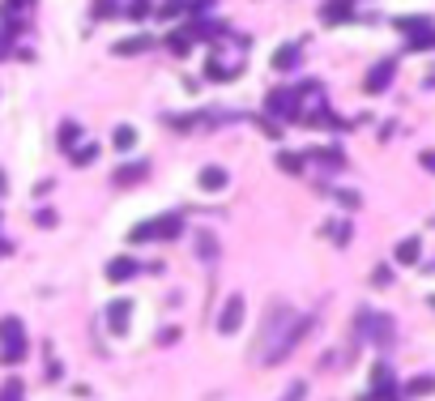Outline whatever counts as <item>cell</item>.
Here are the masks:
<instances>
[{
    "label": "cell",
    "instance_id": "6da1fadb",
    "mask_svg": "<svg viewBox=\"0 0 435 401\" xmlns=\"http://www.w3.org/2000/svg\"><path fill=\"white\" fill-rule=\"evenodd\" d=\"M312 329V316H295L286 304H273L265 312V324H261V342H256V359L261 363H281L299 346V337Z\"/></svg>",
    "mask_w": 435,
    "mask_h": 401
},
{
    "label": "cell",
    "instance_id": "7a4b0ae2",
    "mask_svg": "<svg viewBox=\"0 0 435 401\" xmlns=\"http://www.w3.org/2000/svg\"><path fill=\"white\" fill-rule=\"evenodd\" d=\"M358 337H367L380 350H389L397 342V324H393V316H384V312H363V316H358Z\"/></svg>",
    "mask_w": 435,
    "mask_h": 401
},
{
    "label": "cell",
    "instance_id": "3957f363",
    "mask_svg": "<svg viewBox=\"0 0 435 401\" xmlns=\"http://www.w3.org/2000/svg\"><path fill=\"white\" fill-rule=\"evenodd\" d=\"M179 214H171V218H149V222H137L133 231H128V239L133 243H145V239H175L179 235Z\"/></svg>",
    "mask_w": 435,
    "mask_h": 401
},
{
    "label": "cell",
    "instance_id": "277c9868",
    "mask_svg": "<svg viewBox=\"0 0 435 401\" xmlns=\"http://www.w3.org/2000/svg\"><path fill=\"white\" fill-rule=\"evenodd\" d=\"M0 346H5V363H21V359H26L21 320H13V316H5V320H0Z\"/></svg>",
    "mask_w": 435,
    "mask_h": 401
},
{
    "label": "cell",
    "instance_id": "5b68a950",
    "mask_svg": "<svg viewBox=\"0 0 435 401\" xmlns=\"http://www.w3.org/2000/svg\"><path fill=\"white\" fill-rule=\"evenodd\" d=\"M239 324H243V299L235 295V299H226V308H222V316H218V333H235L239 329Z\"/></svg>",
    "mask_w": 435,
    "mask_h": 401
},
{
    "label": "cell",
    "instance_id": "8992f818",
    "mask_svg": "<svg viewBox=\"0 0 435 401\" xmlns=\"http://www.w3.org/2000/svg\"><path fill=\"white\" fill-rule=\"evenodd\" d=\"M393 73H397V60H380L371 73H367V90L371 94H380V90H389V82H393Z\"/></svg>",
    "mask_w": 435,
    "mask_h": 401
},
{
    "label": "cell",
    "instance_id": "52a82bcc",
    "mask_svg": "<svg viewBox=\"0 0 435 401\" xmlns=\"http://www.w3.org/2000/svg\"><path fill=\"white\" fill-rule=\"evenodd\" d=\"M128 316H133V304H128V299H115V304L107 308V329L111 333H124L128 329Z\"/></svg>",
    "mask_w": 435,
    "mask_h": 401
},
{
    "label": "cell",
    "instance_id": "ba28073f",
    "mask_svg": "<svg viewBox=\"0 0 435 401\" xmlns=\"http://www.w3.org/2000/svg\"><path fill=\"white\" fill-rule=\"evenodd\" d=\"M137 269H141V265H137L133 257H115V261L107 265V278H111V282H128V278H133Z\"/></svg>",
    "mask_w": 435,
    "mask_h": 401
},
{
    "label": "cell",
    "instance_id": "9c48e42d",
    "mask_svg": "<svg viewBox=\"0 0 435 401\" xmlns=\"http://www.w3.org/2000/svg\"><path fill=\"white\" fill-rule=\"evenodd\" d=\"M418 257H423L418 235H409V239H401V243H397V265H418Z\"/></svg>",
    "mask_w": 435,
    "mask_h": 401
},
{
    "label": "cell",
    "instance_id": "30bf717a",
    "mask_svg": "<svg viewBox=\"0 0 435 401\" xmlns=\"http://www.w3.org/2000/svg\"><path fill=\"white\" fill-rule=\"evenodd\" d=\"M201 188H205V192L226 188V171H222V167H205V171H201Z\"/></svg>",
    "mask_w": 435,
    "mask_h": 401
},
{
    "label": "cell",
    "instance_id": "8fae6325",
    "mask_svg": "<svg viewBox=\"0 0 435 401\" xmlns=\"http://www.w3.org/2000/svg\"><path fill=\"white\" fill-rule=\"evenodd\" d=\"M427 393H435V375H414L405 384V397H427Z\"/></svg>",
    "mask_w": 435,
    "mask_h": 401
},
{
    "label": "cell",
    "instance_id": "7c38bea8",
    "mask_svg": "<svg viewBox=\"0 0 435 401\" xmlns=\"http://www.w3.org/2000/svg\"><path fill=\"white\" fill-rule=\"evenodd\" d=\"M295 60H299V47H295V43H286V47H277L273 68H281V73H286V68H295Z\"/></svg>",
    "mask_w": 435,
    "mask_h": 401
},
{
    "label": "cell",
    "instance_id": "4fadbf2b",
    "mask_svg": "<svg viewBox=\"0 0 435 401\" xmlns=\"http://www.w3.org/2000/svg\"><path fill=\"white\" fill-rule=\"evenodd\" d=\"M145 180V162H128L124 171H115V184H137Z\"/></svg>",
    "mask_w": 435,
    "mask_h": 401
},
{
    "label": "cell",
    "instance_id": "5bb4252c",
    "mask_svg": "<svg viewBox=\"0 0 435 401\" xmlns=\"http://www.w3.org/2000/svg\"><path fill=\"white\" fill-rule=\"evenodd\" d=\"M269 107H273L277 115H295V103H290L286 90H273V94H269Z\"/></svg>",
    "mask_w": 435,
    "mask_h": 401
},
{
    "label": "cell",
    "instance_id": "9a60e30c",
    "mask_svg": "<svg viewBox=\"0 0 435 401\" xmlns=\"http://www.w3.org/2000/svg\"><path fill=\"white\" fill-rule=\"evenodd\" d=\"M324 235H328L333 243H337V248H346V243H350V222H328Z\"/></svg>",
    "mask_w": 435,
    "mask_h": 401
},
{
    "label": "cell",
    "instance_id": "2e32d148",
    "mask_svg": "<svg viewBox=\"0 0 435 401\" xmlns=\"http://www.w3.org/2000/svg\"><path fill=\"white\" fill-rule=\"evenodd\" d=\"M235 73H239V64L230 68V64H222V60H210V77H218V82H230Z\"/></svg>",
    "mask_w": 435,
    "mask_h": 401
},
{
    "label": "cell",
    "instance_id": "e0dca14e",
    "mask_svg": "<svg viewBox=\"0 0 435 401\" xmlns=\"http://www.w3.org/2000/svg\"><path fill=\"white\" fill-rule=\"evenodd\" d=\"M77 137H82V129H77L73 120H68V124H60V145H64V149H73V145H77Z\"/></svg>",
    "mask_w": 435,
    "mask_h": 401
},
{
    "label": "cell",
    "instance_id": "ac0fdd59",
    "mask_svg": "<svg viewBox=\"0 0 435 401\" xmlns=\"http://www.w3.org/2000/svg\"><path fill=\"white\" fill-rule=\"evenodd\" d=\"M196 257H205V261H214V257H218L214 235H201V239H196Z\"/></svg>",
    "mask_w": 435,
    "mask_h": 401
},
{
    "label": "cell",
    "instance_id": "d6986e66",
    "mask_svg": "<svg viewBox=\"0 0 435 401\" xmlns=\"http://www.w3.org/2000/svg\"><path fill=\"white\" fill-rule=\"evenodd\" d=\"M409 47H414V52H423V47H435V30H418V35H409Z\"/></svg>",
    "mask_w": 435,
    "mask_h": 401
},
{
    "label": "cell",
    "instance_id": "ffe728a7",
    "mask_svg": "<svg viewBox=\"0 0 435 401\" xmlns=\"http://www.w3.org/2000/svg\"><path fill=\"white\" fill-rule=\"evenodd\" d=\"M145 47H149V39H124V43H115V52L128 56V52H145Z\"/></svg>",
    "mask_w": 435,
    "mask_h": 401
},
{
    "label": "cell",
    "instance_id": "44dd1931",
    "mask_svg": "<svg viewBox=\"0 0 435 401\" xmlns=\"http://www.w3.org/2000/svg\"><path fill=\"white\" fill-rule=\"evenodd\" d=\"M337 205H342V209H358V205H363V196L350 192V188H342V192H337Z\"/></svg>",
    "mask_w": 435,
    "mask_h": 401
},
{
    "label": "cell",
    "instance_id": "7402d4cb",
    "mask_svg": "<svg viewBox=\"0 0 435 401\" xmlns=\"http://www.w3.org/2000/svg\"><path fill=\"white\" fill-rule=\"evenodd\" d=\"M281 401H307V380H295L286 393H281Z\"/></svg>",
    "mask_w": 435,
    "mask_h": 401
},
{
    "label": "cell",
    "instance_id": "603a6c76",
    "mask_svg": "<svg viewBox=\"0 0 435 401\" xmlns=\"http://www.w3.org/2000/svg\"><path fill=\"white\" fill-rule=\"evenodd\" d=\"M133 141H137V133L128 129V124H120V129H115V145H120V149H128Z\"/></svg>",
    "mask_w": 435,
    "mask_h": 401
},
{
    "label": "cell",
    "instance_id": "cb8c5ba5",
    "mask_svg": "<svg viewBox=\"0 0 435 401\" xmlns=\"http://www.w3.org/2000/svg\"><path fill=\"white\" fill-rule=\"evenodd\" d=\"M281 171H290V175H299V171H303V158H295V154H281Z\"/></svg>",
    "mask_w": 435,
    "mask_h": 401
},
{
    "label": "cell",
    "instance_id": "d4e9b609",
    "mask_svg": "<svg viewBox=\"0 0 435 401\" xmlns=\"http://www.w3.org/2000/svg\"><path fill=\"white\" fill-rule=\"evenodd\" d=\"M94 154H98V145H86V149H77V154H73V162H77V167H82V162H90Z\"/></svg>",
    "mask_w": 435,
    "mask_h": 401
},
{
    "label": "cell",
    "instance_id": "484cf974",
    "mask_svg": "<svg viewBox=\"0 0 435 401\" xmlns=\"http://www.w3.org/2000/svg\"><path fill=\"white\" fill-rule=\"evenodd\" d=\"M158 13H163V17H175V13H184V0H167V5H163Z\"/></svg>",
    "mask_w": 435,
    "mask_h": 401
},
{
    "label": "cell",
    "instance_id": "4316f807",
    "mask_svg": "<svg viewBox=\"0 0 435 401\" xmlns=\"http://www.w3.org/2000/svg\"><path fill=\"white\" fill-rule=\"evenodd\" d=\"M175 337H179V329H163V333H158V342H163V346H171Z\"/></svg>",
    "mask_w": 435,
    "mask_h": 401
},
{
    "label": "cell",
    "instance_id": "83f0119b",
    "mask_svg": "<svg viewBox=\"0 0 435 401\" xmlns=\"http://www.w3.org/2000/svg\"><path fill=\"white\" fill-rule=\"evenodd\" d=\"M423 167H427V171H435V154H431V149L423 154Z\"/></svg>",
    "mask_w": 435,
    "mask_h": 401
},
{
    "label": "cell",
    "instance_id": "f1b7e54d",
    "mask_svg": "<svg viewBox=\"0 0 435 401\" xmlns=\"http://www.w3.org/2000/svg\"><path fill=\"white\" fill-rule=\"evenodd\" d=\"M192 9H214V0H192Z\"/></svg>",
    "mask_w": 435,
    "mask_h": 401
},
{
    "label": "cell",
    "instance_id": "f546056e",
    "mask_svg": "<svg viewBox=\"0 0 435 401\" xmlns=\"http://www.w3.org/2000/svg\"><path fill=\"white\" fill-rule=\"evenodd\" d=\"M0 188H5V175H0Z\"/></svg>",
    "mask_w": 435,
    "mask_h": 401
}]
</instances>
